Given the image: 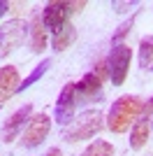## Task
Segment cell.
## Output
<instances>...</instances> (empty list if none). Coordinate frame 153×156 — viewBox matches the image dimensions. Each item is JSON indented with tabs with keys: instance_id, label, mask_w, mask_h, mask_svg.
Returning a JSON list of instances; mask_svg holds the SVG:
<instances>
[{
	"instance_id": "6da1fadb",
	"label": "cell",
	"mask_w": 153,
	"mask_h": 156,
	"mask_svg": "<svg viewBox=\"0 0 153 156\" xmlns=\"http://www.w3.org/2000/svg\"><path fill=\"white\" fill-rule=\"evenodd\" d=\"M141 110H144V100H141L139 96H121L116 98L114 103H111V107H109V114H107V128L111 130V133H116V135H123V133H127V130L132 128V124L137 121V119L141 117Z\"/></svg>"
},
{
	"instance_id": "7a4b0ae2",
	"label": "cell",
	"mask_w": 153,
	"mask_h": 156,
	"mask_svg": "<svg viewBox=\"0 0 153 156\" xmlns=\"http://www.w3.org/2000/svg\"><path fill=\"white\" fill-rule=\"evenodd\" d=\"M102 128H104V117H102V112L100 110H86L65 128L63 137H65V142L74 144V142H81V140L95 137Z\"/></svg>"
},
{
	"instance_id": "3957f363",
	"label": "cell",
	"mask_w": 153,
	"mask_h": 156,
	"mask_svg": "<svg viewBox=\"0 0 153 156\" xmlns=\"http://www.w3.org/2000/svg\"><path fill=\"white\" fill-rule=\"evenodd\" d=\"M86 2L79 0V2H46L44 9H42V21H44V28L51 33H58L63 26L70 23V16L76 12H81Z\"/></svg>"
},
{
	"instance_id": "277c9868",
	"label": "cell",
	"mask_w": 153,
	"mask_h": 156,
	"mask_svg": "<svg viewBox=\"0 0 153 156\" xmlns=\"http://www.w3.org/2000/svg\"><path fill=\"white\" fill-rule=\"evenodd\" d=\"M132 61V47L127 44H116L107 56V70H109V82L114 86H121L127 77V68Z\"/></svg>"
},
{
	"instance_id": "5b68a950",
	"label": "cell",
	"mask_w": 153,
	"mask_h": 156,
	"mask_svg": "<svg viewBox=\"0 0 153 156\" xmlns=\"http://www.w3.org/2000/svg\"><path fill=\"white\" fill-rule=\"evenodd\" d=\"M49 128H51V117L46 112H39L35 117H30L25 130L21 133V144H23L25 149L39 147V144L46 140V135H49Z\"/></svg>"
},
{
	"instance_id": "8992f818",
	"label": "cell",
	"mask_w": 153,
	"mask_h": 156,
	"mask_svg": "<svg viewBox=\"0 0 153 156\" xmlns=\"http://www.w3.org/2000/svg\"><path fill=\"white\" fill-rule=\"evenodd\" d=\"M25 35V23L21 19H12L0 26V58H5L21 44Z\"/></svg>"
},
{
	"instance_id": "52a82bcc",
	"label": "cell",
	"mask_w": 153,
	"mask_h": 156,
	"mask_svg": "<svg viewBox=\"0 0 153 156\" xmlns=\"http://www.w3.org/2000/svg\"><path fill=\"white\" fill-rule=\"evenodd\" d=\"M74 110H76V84L70 82L63 86V91L56 100V121L60 126H70L74 121Z\"/></svg>"
},
{
	"instance_id": "ba28073f",
	"label": "cell",
	"mask_w": 153,
	"mask_h": 156,
	"mask_svg": "<svg viewBox=\"0 0 153 156\" xmlns=\"http://www.w3.org/2000/svg\"><path fill=\"white\" fill-rule=\"evenodd\" d=\"M30 117H32V105H23L21 110L14 112L12 117L5 121V126H2V142H7V144L14 142V140L21 135V128L28 126Z\"/></svg>"
},
{
	"instance_id": "9c48e42d",
	"label": "cell",
	"mask_w": 153,
	"mask_h": 156,
	"mask_svg": "<svg viewBox=\"0 0 153 156\" xmlns=\"http://www.w3.org/2000/svg\"><path fill=\"white\" fill-rule=\"evenodd\" d=\"M102 96V79L95 72H86L76 82V105L79 103H93Z\"/></svg>"
},
{
	"instance_id": "30bf717a",
	"label": "cell",
	"mask_w": 153,
	"mask_h": 156,
	"mask_svg": "<svg viewBox=\"0 0 153 156\" xmlns=\"http://www.w3.org/2000/svg\"><path fill=\"white\" fill-rule=\"evenodd\" d=\"M21 79H19V70L14 65H2L0 68V105L7 103L9 98L16 93Z\"/></svg>"
},
{
	"instance_id": "8fae6325",
	"label": "cell",
	"mask_w": 153,
	"mask_h": 156,
	"mask_svg": "<svg viewBox=\"0 0 153 156\" xmlns=\"http://www.w3.org/2000/svg\"><path fill=\"white\" fill-rule=\"evenodd\" d=\"M46 49V28H44V21L37 12L32 14V21H30V51L39 54Z\"/></svg>"
},
{
	"instance_id": "7c38bea8",
	"label": "cell",
	"mask_w": 153,
	"mask_h": 156,
	"mask_svg": "<svg viewBox=\"0 0 153 156\" xmlns=\"http://www.w3.org/2000/svg\"><path fill=\"white\" fill-rule=\"evenodd\" d=\"M74 40H76V30H74V26H72V23H67V26H63L58 33H53L51 47H53L56 51H65V49H67Z\"/></svg>"
},
{
	"instance_id": "4fadbf2b",
	"label": "cell",
	"mask_w": 153,
	"mask_h": 156,
	"mask_svg": "<svg viewBox=\"0 0 153 156\" xmlns=\"http://www.w3.org/2000/svg\"><path fill=\"white\" fill-rule=\"evenodd\" d=\"M49 68H51V58H44V61H42V63H39V65H35L30 75H28V77H25V79H21V84H19V89H16V93L25 91V89H30V86L35 84L37 79H42V77H44Z\"/></svg>"
},
{
	"instance_id": "5bb4252c",
	"label": "cell",
	"mask_w": 153,
	"mask_h": 156,
	"mask_svg": "<svg viewBox=\"0 0 153 156\" xmlns=\"http://www.w3.org/2000/svg\"><path fill=\"white\" fill-rule=\"evenodd\" d=\"M81 156H114V144L107 140H93L81 151Z\"/></svg>"
},
{
	"instance_id": "9a60e30c",
	"label": "cell",
	"mask_w": 153,
	"mask_h": 156,
	"mask_svg": "<svg viewBox=\"0 0 153 156\" xmlns=\"http://www.w3.org/2000/svg\"><path fill=\"white\" fill-rule=\"evenodd\" d=\"M139 65L141 68H151L153 65V35L141 37L139 42Z\"/></svg>"
},
{
	"instance_id": "2e32d148",
	"label": "cell",
	"mask_w": 153,
	"mask_h": 156,
	"mask_svg": "<svg viewBox=\"0 0 153 156\" xmlns=\"http://www.w3.org/2000/svg\"><path fill=\"white\" fill-rule=\"evenodd\" d=\"M132 26H134V16H132V19H127V21H123L121 26L116 28L114 37H111V42H114V47H116V44H123V37H125L127 33L132 30Z\"/></svg>"
},
{
	"instance_id": "e0dca14e",
	"label": "cell",
	"mask_w": 153,
	"mask_h": 156,
	"mask_svg": "<svg viewBox=\"0 0 153 156\" xmlns=\"http://www.w3.org/2000/svg\"><path fill=\"white\" fill-rule=\"evenodd\" d=\"M137 2H114V9L116 12H127V7H134Z\"/></svg>"
},
{
	"instance_id": "ac0fdd59",
	"label": "cell",
	"mask_w": 153,
	"mask_h": 156,
	"mask_svg": "<svg viewBox=\"0 0 153 156\" xmlns=\"http://www.w3.org/2000/svg\"><path fill=\"white\" fill-rule=\"evenodd\" d=\"M9 12V2H5V0H0V19H2V14Z\"/></svg>"
},
{
	"instance_id": "d6986e66",
	"label": "cell",
	"mask_w": 153,
	"mask_h": 156,
	"mask_svg": "<svg viewBox=\"0 0 153 156\" xmlns=\"http://www.w3.org/2000/svg\"><path fill=\"white\" fill-rule=\"evenodd\" d=\"M46 156H63V151L58 149V147H51V149L46 151Z\"/></svg>"
},
{
	"instance_id": "ffe728a7",
	"label": "cell",
	"mask_w": 153,
	"mask_h": 156,
	"mask_svg": "<svg viewBox=\"0 0 153 156\" xmlns=\"http://www.w3.org/2000/svg\"><path fill=\"white\" fill-rule=\"evenodd\" d=\"M151 70H153V65H151Z\"/></svg>"
},
{
	"instance_id": "44dd1931",
	"label": "cell",
	"mask_w": 153,
	"mask_h": 156,
	"mask_svg": "<svg viewBox=\"0 0 153 156\" xmlns=\"http://www.w3.org/2000/svg\"><path fill=\"white\" fill-rule=\"evenodd\" d=\"M151 124H153V119H151Z\"/></svg>"
}]
</instances>
